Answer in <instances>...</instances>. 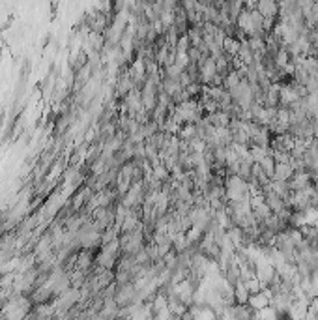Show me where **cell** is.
I'll return each instance as SVG.
<instances>
[{
    "label": "cell",
    "instance_id": "6da1fadb",
    "mask_svg": "<svg viewBox=\"0 0 318 320\" xmlns=\"http://www.w3.org/2000/svg\"><path fill=\"white\" fill-rule=\"evenodd\" d=\"M262 195H264V202H266V206H268L269 210H271V213L279 215V213H283L285 210H288V208H286V204H285V201H283V199H281L279 195L273 193V191H271L269 187Z\"/></svg>",
    "mask_w": 318,
    "mask_h": 320
},
{
    "label": "cell",
    "instance_id": "7a4b0ae2",
    "mask_svg": "<svg viewBox=\"0 0 318 320\" xmlns=\"http://www.w3.org/2000/svg\"><path fill=\"white\" fill-rule=\"evenodd\" d=\"M313 184V176H311L307 170H302V172H294V176L290 178V182H288V185H290V191H302V189H305V187H309V185Z\"/></svg>",
    "mask_w": 318,
    "mask_h": 320
},
{
    "label": "cell",
    "instance_id": "3957f363",
    "mask_svg": "<svg viewBox=\"0 0 318 320\" xmlns=\"http://www.w3.org/2000/svg\"><path fill=\"white\" fill-rule=\"evenodd\" d=\"M257 11L264 19H277L279 17V4L273 0H259L257 2Z\"/></svg>",
    "mask_w": 318,
    "mask_h": 320
},
{
    "label": "cell",
    "instance_id": "277c9868",
    "mask_svg": "<svg viewBox=\"0 0 318 320\" xmlns=\"http://www.w3.org/2000/svg\"><path fill=\"white\" fill-rule=\"evenodd\" d=\"M247 305L251 307L253 311H262V309H266V307H269V296L264 292V290H260V292H257V294H251L249 296V302H247Z\"/></svg>",
    "mask_w": 318,
    "mask_h": 320
},
{
    "label": "cell",
    "instance_id": "5b68a950",
    "mask_svg": "<svg viewBox=\"0 0 318 320\" xmlns=\"http://www.w3.org/2000/svg\"><path fill=\"white\" fill-rule=\"evenodd\" d=\"M232 294H234V305H247V302H249V290L245 288L242 281L232 286Z\"/></svg>",
    "mask_w": 318,
    "mask_h": 320
},
{
    "label": "cell",
    "instance_id": "8992f818",
    "mask_svg": "<svg viewBox=\"0 0 318 320\" xmlns=\"http://www.w3.org/2000/svg\"><path fill=\"white\" fill-rule=\"evenodd\" d=\"M238 60L242 62L243 66H253V62H255V53L251 51V47L247 45V42H243L242 45H240V51H238Z\"/></svg>",
    "mask_w": 318,
    "mask_h": 320
},
{
    "label": "cell",
    "instance_id": "52a82bcc",
    "mask_svg": "<svg viewBox=\"0 0 318 320\" xmlns=\"http://www.w3.org/2000/svg\"><path fill=\"white\" fill-rule=\"evenodd\" d=\"M269 189L273 191L275 195H279L283 201H286L288 197H290V185H288V182H281V180H271V184H269Z\"/></svg>",
    "mask_w": 318,
    "mask_h": 320
},
{
    "label": "cell",
    "instance_id": "ba28073f",
    "mask_svg": "<svg viewBox=\"0 0 318 320\" xmlns=\"http://www.w3.org/2000/svg\"><path fill=\"white\" fill-rule=\"evenodd\" d=\"M294 176V170L288 163H277L275 165V176L273 180H281V182H290V178Z\"/></svg>",
    "mask_w": 318,
    "mask_h": 320
},
{
    "label": "cell",
    "instance_id": "9c48e42d",
    "mask_svg": "<svg viewBox=\"0 0 318 320\" xmlns=\"http://www.w3.org/2000/svg\"><path fill=\"white\" fill-rule=\"evenodd\" d=\"M240 45H242V43L238 42V40H234V38H228V36H226L225 42H223V53H225L226 56H230V58H232V56H236V54H238Z\"/></svg>",
    "mask_w": 318,
    "mask_h": 320
},
{
    "label": "cell",
    "instance_id": "30bf717a",
    "mask_svg": "<svg viewBox=\"0 0 318 320\" xmlns=\"http://www.w3.org/2000/svg\"><path fill=\"white\" fill-rule=\"evenodd\" d=\"M260 168L264 170V174L269 178V180H273V176H275V160L271 158V156H266L264 160H262V163H259Z\"/></svg>",
    "mask_w": 318,
    "mask_h": 320
},
{
    "label": "cell",
    "instance_id": "8fae6325",
    "mask_svg": "<svg viewBox=\"0 0 318 320\" xmlns=\"http://www.w3.org/2000/svg\"><path fill=\"white\" fill-rule=\"evenodd\" d=\"M275 122L281 126H290V109L288 107H277V116Z\"/></svg>",
    "mask_w": 318,
    "mask_h": 320
},
{
    "label": "cell",
    "instance_id": "7c38bea8",
    "mask_svg": "<svg viewBox=\"0 0 318 320\" xmlns=\"http://www.w3.org/2000/svg\"><path fill=\"white\" fill-rule=\"evenodd\" d=\"M249 154H251L253 163H262V160L268 156V148H259V146H249Z\"/></svg>",
    "mask_w": 318,
    "mask_h": 320
},
{
    "label": "cell",
    "instance_id": "4fadbf2b",
    "mask_svg": "<svg viewBox=\"0 0 318 320\" xmlns=\"http://www.w3.org/2000/svg\"><path fill=\"white\" fill-rule=\"evenodd\" d=\"M185 56H187V60H189V64H199L204 56H202V53L197 47H189L187 49V53H185Z\"/></svg>",
    "mask_w": 318,
    "mask_h": 320
},
{
    "label": "cell",
    "instance_id": "5bb4252c",
    "mask_svg": "<svg viewBox=\"0 0 318 320\" xmlns=\"http://www.w3.org/2000/svg\"><path fill=\"white\" fill-rule=\"evenodd\" d=\"M313 185H315V191H317V195H318V176L313 178Z\"/></svg>",
    "mask_w": 318,
    "mask_h": 320
}]
</instances>
